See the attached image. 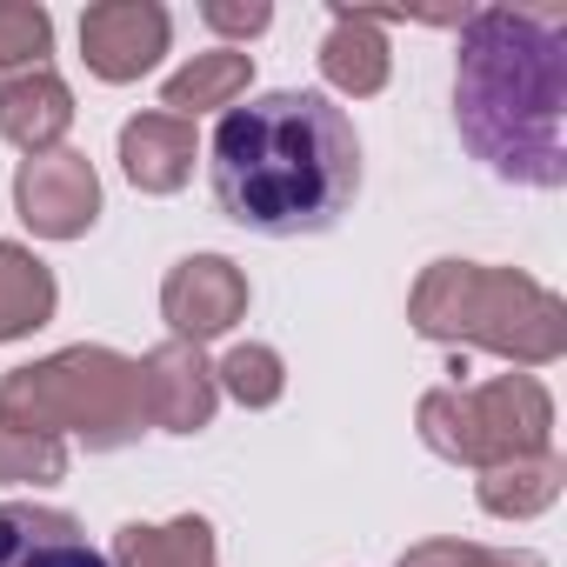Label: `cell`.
Returning <instances> with one entry per match:
<instances>
[{
  "instance_id": "obj_1",
  "label": "cell",
  "mask_w": 567,
  "mask_h": 567,
  "mask_svg": "<svg viewBox=\"0 0 567 567\" xmlns=\"http://www.w3.org/2000/svg\"><path fill=\"white\" fill-rule=\"evenodd\" d=\"M207 174L234 227L295 240L348 214L361 187V141H354V121L328 94L280 87L220 114L207 141Z\"/></svg>"
},
{
  "instance_id": "obj_2",
  "label": "cell",
  "mask_w": 567,
  "mask_h": 567,
  "mask_svg": "<svg viewBox=\"0 0 567 567\" xmlns=\"http://www.w3.org/2000/svg\"><path fill=\"white\" fill-rule=\"evenodd\" d=\"M454 121L474 161L520 187L567 181V14L481 8L461 21Z\"/></svg>"
},
{
  "instance_id": "obj_3",
  "label": "cell",
  "mask_w": 567,
  "mask_h": 567,
  "mask_svg": "<svg viewBox=\"0 0 567 567\" xmlns=\"http://www.w3.org/2000/svg\"><path fill=\"white\" fill-rule=\"evenodd\" d=\"M414 334L447 341V348H487L520 368H547L567 354V308L554 288L514 274V267H481V260H434L414 280L408 301Z\"/></svg>"
},
{
  "instance_id": "obj_4",
  "label": "cell",
  "mask_w": 567,
  "mask_h": 567,
  "mask_svg": "<svg viewBox=\"0 0 567 567\" xmlns=\"http://www.w3.org/2000/svg\"><path fill=\"white\" fill-rule=\"evenodd\" d=\"M0 421L34 434H81L87 447H127L147 421L141 368L114 348H61L0 381Z\"/></svg>"
},
{
  "instance_id": "obj_5",
  "label": "cell",
  "mask_w": 567,
  "mask_h": 567,
  "mask_svg": "<svg viewBox=\"0 0 567 567\" xmlns=\"http://www.w3.org/2000/svg\"><path fill=\"white\" fill-rule=\"evenodd\" d=\"M421 441L441 461H461L474 474L527 454H554V401L534 374H494L481 388H434L421 394Z\"/></svg>"
},
{
  "instance_id": "obj_6",
  "label": "cell",
  "mask_w": 567,
  "mask_h": 567,
  "mask_svg": "<svg viewBox=\"0 0 567 567\" xmlns=\"http://www.w3.org/2000/svg\"><path fill=\"white\" fill-rule=\"evenodd\" d=\"M14 207L21 220L41 234V240H81L101 214V181L87 167V154L74 147H54V154H34L21 161L14 174Z\"/></svg>"
},
{
  "instance_id": "obj_7",
  "label": "cell",
  "mask_w": 567,
  "mask_h": 567,
  "mask_svg": "<svg viewBox=\"0 0 567 567\" xmlns=\"http://www.w3.org/2000/svg\"><path fill=\"white\" fill-rule=\"evenodd\" d=\"M161 315L174 328V341H214L247 315V274L227 254H187L181 267H167L161 280Z\"/></svg>"
},
{
  "instance_id": "obj_8",
  "label": "cell",
  "mask_w": 567,
  "mask_h": 567,
  "mask_svg": "<svg viewBox=\"0 0 567 567\" xmlns=\"http://www.w3.org/2000/svg\"><path fill=\"white\" fill-rule=\"evenodd\" d=\"M167 8L161 0H101L81 14V54L101 81H141L167 54Z\"/></svg>"
},
{
  "instance_id": "obj_9",
  "label": "cell",
  "mask_w": 567,
  "mask_h": 567,
  "mask_svg": "<svg viewBox=\"0 0 567 567\" xmlns=\"http://www.w3.org/2000/svg\"><path fill=\"white\" fill-rule=\"evenodd\" d=\"M141 368V408H147V427H167V434H200L214 421V368L194 341H161L154 354L134 361Z\"/></svg>"
},
{
  "instance_id": "obj_10",
  "label": "cell",
  "mask_w": 567,
  "mask_h": 567,
  "mask_svg": "<svg viewBox=\"0 0 567 567\" xmlns=\"http://www.w3.org/2000/svg\"><path fill=\"white\" fill-rule=\"evenodd\" d=\"M0 567H107V554L61 507L0 501Z\"/></svg>"
},
{
  "instance_id": "obj_11",
  "label": "cell",
  "mask_w": 567,
  "mask_h": 567,
  "mask_svg": "<svg viewBox=\"0 0 567 567\" xmlns=\"http://www.w3.org/2000/svg\"><path fill=\"white\" fill-rule=\"evenodd\" d=\"M68 127H74V94H68V81L54 68L21 74V81L0 87V134H8L28 161L34 154H54L68 141Z\"/></svg>"
},
{
  "instance_id": "obj_12",
  "label": "cell",
  "mask_w": 567,
  "mask_h": 567,
  "mask_svg": "<svg viewBox=\"0 0 567 567\" xmlns=\"http://www.w3.org/2000/svg\"><path fill=\"white\" fill-rule=\"evenodd\" d=\"M121 167L141 194H174L187 187L194 174V121H174V114H141L121 127Z\"/></svg>"
},
{
  "instance_id": "obj_13",
  "label": "cell",
  "mask_w": 567,
  "mask_h": 567,
  "mask_svg": "<svg viewBox=\"0 0 567 567\" xmlns=\"http://www.w3.org/2000/svg\"><path fill=\"white\" fill-rule=\"evenodd\" d=\"M321 74L328 87L368 101L388 87V34H381V14H348L334 8L328 14V41H321Z\"/></svg>"
},
{
  "instance_id": "obj_14",
  "label": "cell",
  "mask_w": 567,
  "mask_h": 567,
  "mask_svg": "<svg viewBox=\"0 0 567 567\" xmlns=\"http://www.w3.org/2000/svg\"><path fill=\"white\" fill-rule=\"evenodd\" d=\"M247 81H254V54H240V48L194 54L181 74H167V87H161V114L194 121V114H207V107H234V101L247 94Z\"/></svg>"
},
{
  "instance_id": "obj_15",
  "label": "cell",
  "mask_w": 567,
  "mask_h": 567,
  "mask_svg": "<svg viewBox=\"0 0 567 567\" xmlns=\"http://www.w3.org/2000/svg\"><path fill=\"white\" fill-rule=\"evenodd\" d=\"M107 567H214V527L200 514H181L167 527H121L107 547Z\"/></svg>"
},
{
  "instance_id": "obj_16",
  "label": "cell",
  "mask_w": 567,
  "mask_h": 567,
  "mask_svg": "<svg viewBox=\"0 0 567 567\" xmlns=\"http://www.w3.org/2000/svg\"><path fill=\"white\" fill-rule=\"evenodd\" d=\"M54 274L28 254V247H14V240H0V341H21V334H34V328H48L54 321Z\"/></svg>"
},
{
  "instance_id": "obj_17",
  "label": "cell",
  "mask_w": 567,
  "mask_h": 567,
  "mask_svg": "<svg viewBox=\"0 0 567 567\" xmlns=\"http://www.w3.org/2000/svg\"><path fill=\"white\" fill-rule=\"evenodd\" d=\"M481 507L494 520H527V514H547L560 501V461L554 454H527V461H501L481 474Z\"/></svg>"
},
{
  "instance_id": "obj_18",
  "label": "cell",
  "mask_w": 567,
  "mask_h": 567,
  "mask_svg": "<svg viewBox=\"0 0 567 567\" xmlns=\"http://www.w3.org/2000/svg\"><path fill=\"white\" fill-rule=\"evenodd\" d=\"M48 48H54L48 8H34V0H0V87L21 81V74H41Z\"/></svg>"
},
{
  "instance_id": "obj_19",
  "label": "cell",
  "mask_w": 567,
  "mask_h": 567,
  "mask_svg": "<svg viewBox=\"0 0 567 567\" xmlns=\"http://www.w3.org/2000/svg\"><path fill=\"white\" fill-rule=\"evenodd\" d=\"M214 388L234 394L240 408H274L280 394H288V374H280V354H274V348L247 341V348H234V354L214 368Z\"/></svg>"
},
{
  "instance_id": "obj_20",
  "label": "cell",
  "mask_w": 567,
  "mask_h": 567,
  "mask_svg": "<svg viewBox=\"0 0 567 567\" xmlns=\"http://www.w3.org/2000/svg\"><path fill=\"white\" fill-rule=\"evenodd\" d=\"M61 474H68V441L0 421V481H8V487H21V481L48 487V481H61Z\"/></svg>"
},
{
  "instance_id": "obj_21",
  "label": "cell",
  "mask_w": 567,
  "mask_h": 567,
  "mask_svg": "<svg viewBox=\"0 0 567 567\" xmlns=\"http://www.w3.org/2000/svg\"><path fill=\"white\" fill-rule=\"evenodd\" d=\"M401 567H547V560L514 547H481V540H421L401 554Z\"/></svg>"
},
{
  "instance_id": "obj_22",
  "label": "cell",
  "mask_w": 567,
  "mask_h": 567,
  "mask_svg": "<svg viewBox=\"0 0 567 567\" xmlns=\"http://www.w3.org/2000/svg\"><path fill=\"white\" fill-rule=\"evenodd\" d=\"M200 21H207L214 34H260V28L274 21V8H260V0H247V8H240V0H207Z\"/></svg>"
}]
</instances>
